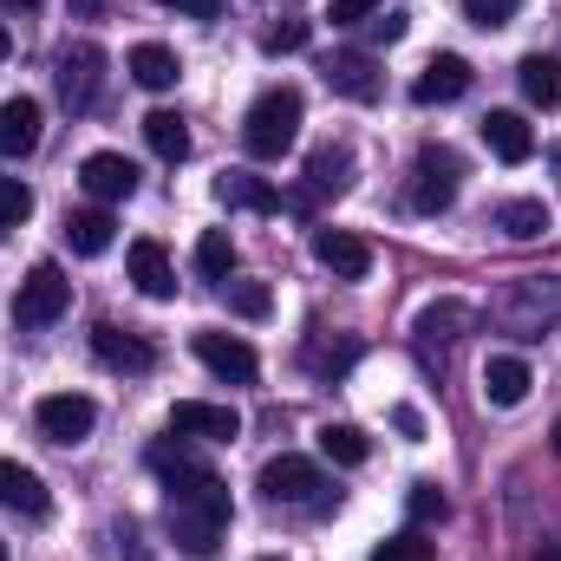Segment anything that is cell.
<instances>
[{
    "label": "cell",
    "instance_id": "cell-36",
    "mask_svg": "<svg viewBox=\"0 0 561 561\" xmlns=\"http://www.w3.org/2000/svg\"><path fill=\"white\" fill-rule=\"evenodd\" d=\"M307 33H313V26H307V20H280V26H268V33H262V53H300V46H307Z\"/></svg>",
    "mask_w": 561,
    "mask_h": 561
},
{
    "label": "cell",
    "instance_id": "cell-15",
    "mask_svg": "<svg viewBox=\"0 0 561 561\" xmlns=\"http://www.w3.org/2000/svg\"><path fill=\"white\" fill-rule=\"evenodd\" d=\"M353 183V150L346 144H320L307 157V190L294 196V209H313V196H340Z\"/></svg>",
    "mask_w": 561,
    "mask_h": 561
},
{
    "label": "cell",
    "instance_id": "cell-13",
    "mask_svg": "<svg viewBox=\"0 0 561 561\" xmlns=\"http://www.w3.org/2000/svg\"><path fill=\"white\" fill-rule=\"evenodd\" d=\"M313 262L340 280H366L373 275V242L353 236V229H320V236H313Z\"/></svg>",
    "mask_w": 561,
    "mask_h": 561
},
{
    "label": "cell",
    "instance_id": "cell-3",
    "mask_svg": "<svg viewBox=\"0 0 561 561\" xmlns=\"http://www.w3.org/2000/svg\"><path fill=\"white\" fill-rule=\"evenodd\" d=\"M300 92L294 85H275V92H262L255 105H249V118H242V144H249V157H262V163H275L294 150L300 138Z\"/></svg>",
    "mask_w": 561,
    "mask_h": 561
},
{
    "label": "cell",
    "instance_id": "cell-27",
    "mask_svg": "<svg viewBox=\"0 0 561 561\" xmlns=\"http://www.w3.org/2000/svg\"><path fill=\"white\" fill-rule=\"evenodd\" d=\"M463 327H470V307H463V300H431L419 313L424 346H450V340H463Z\"/></svg>",
    "mask_w": 561,
    "mask_h": 561
},
{
    "label": "cell",
    "instance_id": "cell-6",
    "mask_svg": "<svg viewBox=\"0 0 561 561\" xmlns=\"http://www.w3.org/2000/svg\"><path fill=\"white\" fill-rule=\"evenodd\" d=\"M53 79H59L66 112H92V105H99V92H105V46H99V39H72V46L59 53Z\"/></svg>",
    "mask_w": 561,
    "mask_h": 561
},
{
    "label": "cell",
    "instance_id": "cell-38",
    "mask_svg": "<svg viewBox=\"0 0 561 561\" xmlns=\"http://www.w3.org/2000/svg\"><path fill=\"white\" fill-rule=\"evenodd\" d=\"M379 7H386V0H333L327 20H333V26H359V20H373Z\"/></svg>",
    "mask_w": 561,
    "mask_h": 561
},
{
    "label": "cell",
    "instance_id": "cell-40",
    "mask_svg": "<svg viewBox=\"0 0 561 561\" xmlns=\"http://www.w3.org/2000/svg\"><path fill=\"white\" fill-rule=\"evenodd\" d=\"M157 7H170V13H183V20H216V13H222V0H157Z\"/></svg>",
    "mask_w": 561,
    "mask_h": 561
},
{
    "label": "cell",
    "instance_id": "cell-22",
    "mask_svg": "<svg viewBox=\"0 0 561 561\" xmlns=\"http://www.w3.org/2000/svg\"><path fill=\"white\" fill-rule=\"evenodd\" d=\"M216 196H222L229 209H249V216H275L280 209V190L268 176H249V170H229V176L216 183Z\"/></svg>",
    "mask_w": 561,
    "mask_h": 561
},
{
    "label": "cell",
    "instance_id": "cell-7",
    "mask_svg": "<svg viewBox=\"0 0 561 561\" xmlns=\"http://www.w3.org/2000/svg\"><path fill=\"white\" fill-rule=\"evenodd\" d=\"M457 176H463V163L450 157V150H419V170H412V209L419 216H444L450 203H457Z\"/></svg>",
    "mask_w": 561,
    "mask_h": 561
},
{
    "label": "cell",
    "instance_id": "cell-9",
    "mask_svg": "<svg viewBox=\"0 0 561 561\" xmlns=\"http://www.w3.org/2000/svg\"><path fill=\"white\" fill-rule=\"evenodd\" d=\"M170 437L236 444V437H242V412H236V405H209V399H176V405H170Z\"/></svg>",
    "mask_w": 561,
    "mask_h": 561
},
{
    "label": "cell",
    "instance_id": "cell-2",
    "mask_svg": "<svg viewBox=\"0 0 561 561\" xmlns=\"http://www.w3.org/2000/svg\"><path fill=\"white\" fill-rule=\"evenodd\" d=\"M490 320L510 340H542L561 327V275H516L503 280V294L490 300Z\"/></svg>",
    "mask_w": 561,
    "mask_h": 561
},
{
    "label": "cell",
    "instance_id": "cell-43",
    "mask_svg": "<svg viewBox=\"0 0 561 561\" xmlns=\"http://www.w3.org/2000/svg\"><path fill=\"white\" fill-rule=\"evenodd\" d=\"M549 163H556V190H561V138L549 144Z\"/></svg>",
    "mask_w": 561,
    "mask_h": 561
},
{
    "label": "cell",
    "instance_id": "cell-8",
    "mask_svg": "<svg viewBox=\"0 0 561 561\" xmlns=\"http://www.w3.org/2000/svg\"><path fill=\"white\" fill-rule=\"evenodd\" d=\"M33 419H39V437H46V444H66V450H72V444H85V437H92L99 405H92L85 392H53V399H39V412H33Z\"/></svg>",
    "mask_w": 561,
    "mask_h": 561
},
{
    "label": "cell",
    "instance_id": "cell-47",
    "mask_svg": "<svg viewBox=\"0 0 561 561\" xmlns=\"http://www.w3.org/2000/svg\"><path fill=\"white\" fill-rule=\"evenodd\" d=\"M0 561H7V542H0Z\"/></svg>",
    "mask_w": 561,
    "mask_h": 561
},
{
    "label": "cell",
    "instance_id": "cell-4",
    "mask_svg": "<svg viewBox=\"0 0 561 561\" xmlns=\"http://www.w3.org/2000/svg\"><path fill=\"white\" fill-rule=\"evenodd\" d=\"M66 307H72L66 268H59V262H33L26 280H20V294H13V327H20V333H39V327H53Z\"/></svg>",
    "mask_w": 561,
    "mask_h": 561
},
{
    "label": "cell",
    "instance_id": "cell-20",
    "mask_svg": "<svg viewBox=\"0 0 561 561\" xmlns=\"http://www.w3.org/2000/svg\"><path fill=\"white\" fill-rule=\"evenodd\" d=\"M483 144H490V157H503V163H529V157H536V131L523 125V112H490V118H483Z\"/></svg>",
    "mask_w": 561,
    "mask_h": 561
},
{
    "label": "cell",
    "instance_id": "cell-23",
    "mask_svg": "<svg viewBox=\"0 0 561 561\" xmlns=\"http://www.w3.org/2000/svg\"><path fill=\"white\" fill-rule=\"evenodd\" d=\"M112 229H118V222H112L105 203H99V209H72V216H66V249H72V255H105V249H112Z\"/></svg>",
    "mask_w": 561,
    "mask_h": 561
},
{
    "label": "cell",
    "instance_id": "cell-33",
    "mask_svg": "<svg viewBox=\"0 0 561 561\" xmlns=\"http://www.w3.org/2000/svg\"><path fill=\"white\" fill-rule=\"evenodd\" d=\"M229 307H236L242 320H268V313H275V294H268V280H242V287L229 294Z\"/></svg>",
    "mask_w": 561,
    "mask_h": 561
},
{
    "label": "cell",
    "instance_id": "cell-17",
    "mask_svg": "<svg viewBox=\"0 0 561 561\" xmlns=\"http://www.w3.org/2000/svg\"><path fill=\"white\" fill-rule=\"evenodd\" d=\"M463 92H470V59H457V53H437L419 79H412V99L419 105H450Z\"/></svg>",
    "mask_w": 561,
    "mask_h": 561
},
{
    "label": "cell",
    "instance_id": "cell-1",
    "mask_svg": "<svg viewBox=\"0 0 561 561\" xmlns=\"http://www.w3.org/2000/svg\"><path fill=\"white\" fill-rule=\"evenodd\" d=\"M150 470L163 477V523H170V536H176V549L196 561H209L222 549V536H229V483L203 463V457H190L183 444H150Z\"/></svg>",
    "mask_w": 561,
    "mask_h": 561
},
{
    "label": "cell",
    "instance_id": "cell-32",
    "mask_svg": "<svg viewBox=\"0 0 561 561\" xmlns=\"http://www.w3.org/2000/svg\"><path fill=\"white\" fill-rule=\"evenodd\" d=\"M359 359V340H333V346H307V366L313 373H327V379H340L346 366Z\"/></svg>",
    "mask_w": 561,
    "mask_h": 561
},
{
    "label": "cell",
    "instance_id": "cell-28",
    "mask_svg": "<svg viewBox=\"0 0 561 561\" xmlns=\"http://www.w3.org/2000/svg\"><path fill=\"white\" fill-rule=\"evenodd\" d=\"M496 229L510 242H536V236H549V209L529 196H510V203H496Z\"/></svg>",
    "mask_w": 561,
    "mask_h": 561
},
{
    "label": "cell",
    "instance_id": "cell-16",
    "mask_svg": "<svg viewBox=\"0 0 561 561\" xmlns=\"http://www.w3.org/2000/svg\"><path fill=\"white\" fill-rule=\"evenodd\" d=\"M0 510H13V516H26V523H39V516L53 510V496H46V483H39V470H26V463H13V457H0Z\"/></svg>",
    "mask_w": 561,
    "mask_h": 561
},
{
    "label": "cell",
    "instance_id": "cell-26",
    "mask_svg": "<svg viewBox=\"0 0 561 561\" xmlns=\"http://www.w3.org/2000/svg\"><path fill=\"white\" fill-rule=\"evenodd\" d=\"M320 457L340 463V470H359V463L373 457V437H366L359 424H320Z\"/></svg>",
    "mask_w": 561,
    "mask_h": 561
},
{
    "label": "cell",
    "instance_id": "cell-39",
    "mask_svg": "<svg viewBox=\"0 0 561 561\" xmlns=\"http://www.w3.org/2000/svg\"><path fill=\"white\" fill-rule=\"evenodd\" d=\"M366 26H373V39H379V46H392V39H405V13H399V7H379V13H373Z\"/></svg>",
    "mask_w": 561,
    "mask_h": 561
},
{
    "label": "cell",
    "instance_id": "cell-41",
    "mask_svg": "<svg viewBox=\"0 0 561 561\" xmlns=\"http://www.w3.org/2000/svg\"><path fill=\"white\" fill-rule=\"evenodd\" d=\"M392 424H399L405 437H424V419H419V412H412V405H399V412H392Z\"/></svg>",
    "mask_w": 561,
    "mask_h": 561
},
{
    "label": "cell",
    "instance_id": "cell-10",
    "mask_svg": "<svg viewBox=\"0 0 561 561\" xmlns=\"http://www.w3.org/2000/svg\"><path fill=\"white\" fill-rule=\"evenodd\" d=\"M196 359H203L216 379H229V386H249V379L262 373L255 346H249V340H236V333H222V327H203V333H196Z\"/></svg>",
    "mask_w": 561,
    "mask_h": 561
},
{
    "label": "cell",
    "instance_id": "cell-45",
    "mask_svg": "<svg viewBox=\"0 0 561 561\" xmlns=\"http://www.w3.org/2000/svg\"><path fill=\"white\" fill-rule=\"evenodd\" d=\"M549 437H556V457H561V419H556V431H549Z\"/></svg>",
    "mask_w": 561,
    "mask_h": 561
},
{
    "label": "cell",
    "instance_id": "cell-25",
    "mask_svg": "<svg viewBox=\"0 0 561 561\" xmlns=\"http://www.w3.org/2000/svg\"><path fill=\"white\" fill-rule=\"evenodd\" d=\"M131 79H138L144 92H170V85L183 79V66H176V53H170V46L144 39V46H131Z\"/></svg>",
    "mask_w": 561,
    "mask_h": 561
},
{
    "label": "cell",
    "instance_id": "cell-5",
    "mask_svg": "<svg viewBox=\"0 0 561 561\" xmlns=\"http://www.w3.org/2000/svg\"><path fill=\"white\" fill-rule=\"evenodd\" d=\"M262 496L268 503H287V510H327V477H320L313 457L280 450V457L262 463Z\"/></svg>",
    "mask_w": 561,
    "mask_h": 561
},
{
    "label": "cell",
    "instance_id": "cell-48",
    "mask_svg": "<svg viewBox=\"0 0 561 561\" xmlns=\"http://www.w3.org/2000/svg\"><path fill=\"white\" fill-rule=\"evenodd\" d=\"M262 561H280V556H262Z\"/></svg>",
    "mask_w": 561,
    "mask_h": 561
},
{
    "label": "cell",
    "instance_id": "cell-46",
    "mask_svg": "<svg viewBox=\"0 0 561 561\" xmlns=\"http://www.w3.org/2000/svg\"><path fill=\"white\" fill-rule=\"evenodd\" d=\"M7 7H39V0H7Z\"/></svg>",
    "mask_w": 561,
    "mask_h": 561
},
{
    "label": "cell",
    "instance_id": "cell-34",
    "mask_svg": "<svg viewBox=\"0 0 561 561\" xmlns=\"http://www.w3.org/2000/svg\"><path fill=\"white\" fill-rule=\"evenodd\" d=\"M405 510H412V523H444V516H450V496H444L437 483H412Z\"/></svg>",
    "mask_w": 561,
    "mask_h": 561
},
{
    "label": "cell",
    "instance_id": "cell-21",
    "mask_svg": "<svg viewBox=\"0 0 561 561\" xmlns=\"http://www.w3.org/2000/svg\"><path fill=\"white\" fill-rule=\"evenodd\" d=\"M529 386H536V379H529V366H523L516 353H496V359L483 366V399H490V405H503V412H510V405H523V399H529Z\"/></svg>",
    "mask_w": 561,
    "mask_h": 561
},
{
    "label": "cell",
    "instance_id": "cell-42",
    "mask_svg": "<svg viewBox=\"0 0 561 561\" xmlns=\"http://www.w3.org/2000/svg\"><path fill=\"white\" fill-rule=\"evenodd\" d=\"M536 561H561V542H542V549H536Z\"/></svg>",
    "mask_w": 561,
    "mask_h": 561
},
{
    "label": "cell",
    "instance_id": "cell-37",
    "mask_svg": "<svg viewBox=\"0 0 561 561\" xmlns=\"http://www.w3.org/2000/svg\"><path fill=\"white\" fill-rule=\"evenodd\" d=\"M516 7H523V0H463L470 26H483V33H490V26H510V20H516Z\"/></svg>",
    "mask_w": 561,
    "mask_h": 561
},
{
    "label": "cell",
    "instance_id": "cell-44",
    "mask_svg": "<svg viewBox=\"0 0 561 561\" xmlns=\"http://www.w3.org/2000/svg\"><path fill=\"white\" fill-rule=\"evenodd\" d=\"M7 53H13V39H7V26H0V59H7Z\"/></svg>",
    "mask_w": 561,
    "mask_h": 561
},
{
    "label": "cell",
    "instance_id": "cell-24",
    "mask_svg": "<svg viewBox=\"0 0 561 561\" xmlns=\"http://www.w3.org/2000/svg\"><path fill=\"white\" fill-rule=\"evenodd\" d=\"M516 79H523V99H529V105H542V112L561 105V59L556 53H529V59L516 66Z\"/></svg>",
    "mask_w": 561,
    "mask_h": 561
},
{
    "label": "cell",
    "instance_id": "cell-35",
    "mask_svg": "<svg viewBox=\"0 0 561 561\" xmlns=\"http://www.w3.org/2000/svg\"><path fill=\"white\" fill-rule=\"evenodd\" d=\"M437 556V542H424L419 529H405V536H392V542H379L373 561H431Z\"/></svg>",
    "mask_w": 561,
    "mask_h": 561
},
{
    "label": "cell",
    "instance_id": "cell-29",
    "mask_svg": "<svg viewBox=\"0 0 561 561\" xmlns=\"http://www.w3.org/2000/svg\"><path fill=\"white\" fill-rule=\"evenodd\" d=\"M144 144H150L163 163H183V157H190V125H183L176 112H150V118H144Z\"/></svg>",
    "mask_w": 561,
    "mask_h": 561
},
{
    "label": "cell",
    "instance_id": "cell-30",
    "mask_svg": "<svg viewBox=\"0 0 561 561\" xmlns=\"http://www.w3.org/2000/svg\"><path fill=\"white\" fill-rule=\"evenodd\" d=\"M236 268V242H229V229H203V242H196V275L203 280H229Z\"/></svg>",
    "mask_w": 561,
    "mask_h": 561
},
{
    "label": "cell",
    "instance_id": "cell-31",
    "mask_svg": "<svg viewBox=\"0 0 561 561\" xmlns=\"http://www.w3.org/2000/svg\"><path fill=\"white\" fill-rule=\"evenodd\" d=\"M33 216V190L20 183V176H0V242H7V229H20Z\"/></svg>",
    "mask_w": 561,
    "mask_h": 561
},
{
    "label": "cell",
    "instance_id": "cell-14",
    "mask_svg": "<svg viewBox=\"0 0 561 561\" xmlns=\"http://www.w3.org/2000/svg\"><path fill=\"white\" fill-rule=\"evenodd\" d=\"M327 85H333L340 99H353V105H373V99L386 92V72H379L373 53H333V59H327Z\"/></svg>",
    "mask_w": 561,
    "mask_h": 561
},
{
    "label": "cell",
    "instance_id": "cell-18",
    "mask_svg": "<svg viewBox=\"0 0 561 561\" xmlns=\"http://www.w3.org/2000/svg\"><path fill=\"white\" fill-rule=\"evenodd\" d=\"M39 118H46L39 99H26V92L7 99L0 105V157H33L39 150Z\"/></svg>",
    "mask_w": 561,
    "mask_h": 561
},
{
    "label": "cell",
    "instance_id": "cell-19",
    "mask_svg": "<svg viewBox=\"0 0 561 561\" xmlns=\"http://www.w3.org/2000/svg\"><path fill=\"white\" fill-rule=\"evenodd\" d=\"M125 268H131V280H138V294H144V300H170V294H176V268H170L163 242H131Z\"/></svg>",
    "mask_w": 561,
    "mask_h": 561
},
{
    "label": "cell",
    "instance_id": "cell-12",
    "mask_svg": "<svg viewBox=\"0 0 561 561\" xmlns=\"http://www.w3.org/2000/svg\"><path fill=\"white\" fill-rule=\"evenodd\" d=\"M79 183H85V196H99V203H131V196H138V163L118 157V150H92V157L79 163Z\"/></svg>",
    "mask_w": 561,
    "mask_h": 561
},
{
    "label": "cell",
    "instance_id": "cell-11",
    "mask_svg": "<svg viewBox=\"0 0 561 561\" xmlns=\"http://www.w3.org/2000/svg\"><path fill=\"white\" fill-rule=\"evenodd\" d=\"M92 353H99V366L131 373V379H144V373L157 366V346H150L144 333H131V327H112V320H99V327H92Z\"/></svg>",
    "mask_w": 561,
    "mask_h": 561
}]
</instances>
